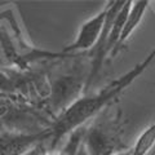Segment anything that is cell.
Listing matches in <instances>:
<instances>
[{
	"label": "cell",
	"instance_id": "cell-5",
	"mask_svg": "<svg viewBox=\"0 0 155 155\" xmlns=\"http://www.w3.org/2000/svg\"><path fill=\"white\" fill-rule=\"evenodd\" d=\"M149 9V2H143V0H137V2H132V5L128 12L127 19L124 22L122 34H120L118 45H116L115 51L113 52L111 57H115L118 53L122 51V48L125 45V43L128 41V39L130 35L136 31V28L140 26V23L142 22V19L145 17V13Z\"/></svg>",
	"mask_w": 155,
	"mask_h": 155
},
{
	"label": "cell",
	"instance_id": "cell-9",
	"mask_svg": "<svg viewBox=\"0 0 155 155\" xmlns=\"http://www.w3.org/2000/svg\"><path fill=\"white\" fill-rule=\"evenodd\" d=\"M76 155H87V151H85V149H84V145H83V143L80 145V147H79V150H78Z\"/></svg>",
	"mask_w": 155,
	"mask_h": 155
},
{
	"label": "cell",
	"instance_id": "cell-8",
	"mask_svg": "<svg viewBox=\"0 0 155 155\" xmlns=\"http://www.w3.org/2000/svg\"><path fill=\"white\" fill-rule=\"evenodd\" d=\"M41 155H72V154L65 151V150H60V151H57V150L56 151H48V150H45Z\"/></svg>",
	"mask_w": 155,
	"mask_h": 155
},
{
	"label": "cell",
	"instance_id": "cell-6",
	"mask_svg": "<svg viewBox=\"0 0 155 155\" xmlns=\"http://www.w3.org/2000/svg\"><path fill=\"white\" fill-rule=\"evenodd\" d=\"M155 146V116L130 147V155H147Z\"/></svg>",
	"mask_w": 155,
	"mask_h": 155
},
{
	"label": "cell",
	"instance_id": "cell-3",
	"mask_svg": "<svg viewBox=\"0 0 155 155\" xmlns=\"http://www.w3.org/2000/svg\"><path fill=\"white\" fill-rule=\"evenodd\" d=\"M107 9H109V3H106L102 11H100L93 17H91L85 22H83L75 39L70 44H67L62 49V52L69 53V54H87V53H89L93 49L100 39L101 31L104 28Z\"/></svg>",
	"mask_w": 155,
	"mask_h": 155
},
{
	"label": "cell",
	"instance_id": "cell-10",
	"mask_svg": "<svg viewBox=\"0 0 155 155\" xmlns=\"http://www.w3.org/2000/svg\"><path fill=\"white\" fill-rule=\"evenodd\" d=\"M115 155H130V150L129 149H125V150H123V151H120V153L115 154Z\"/></svg>",
	"mask_w": 155,
	"mask_h": 155
},
{
	"label": "cell",
	"instance_id": "cell-1",
	"mask_svg": "<svg viewBox=\"0 0 155 155\" xmlns=\"http://www.w3.org/2000/svg\"><path fill=\"white\" fill-rule=\"evenodd\" d=\"M155 61V47L141 62L136 64L125 74L113 80L110 84L104 87L97 93H87L79 97L75 102L56 116L51 125V137L48 140V151H56L60 142L76 129L85 127L89 120L106 110L109 106L118 100L136 80L146 71Z\"/></svg>",
	"mask_w": 155,
	"mask_h": 155
},
{
	"label": "cell",
	"instance_id": "cell-2",
	"mask_svg": "<svg viewBox=\"0 0 155 155\" xmlns=\"http://www.w3.org/2000/svg\"><path fill=\"white\" fill-rule=\"evenodd\" d=\"M124 118L122 110H104L84 127L83 145L87 155H115L127 147L123 141Z\"/></svg>",
	"mask_w": 155,
	"mask_h": 155
},
{
	"label": "cell",
	"instance_id": "cell-4",
	"mask_svg": "<svg viewBox=\"0 0 155 155\" xmlns=\"http://www.w3.org/2000/svg\"><path fill=\"white\" fill-rule=\"evenodd\" d=\"M49 137L51 129L32 134L0 129V155H25L36 143L48 142Z\"/></svg>",
	"mask_w": 155,
	"mask_h": 155
},
{
	"label": "cell",
	"instance_id": "cell-7",
	"mask_svg": "<svg viewBox=\"0 0 155 155\" xmlns=\"http://www.w3.org/2000/svg\"><path fill=\"white\" fill-rule=\"evenodd\" d=\"M45 143H47V142L36 143L35 146H32L25 155H41L45 151V150H48V147H47V145H45Z\"/></svg>",
	"mask_w": 155,
	"mask_h": 155
}]
</instances>
